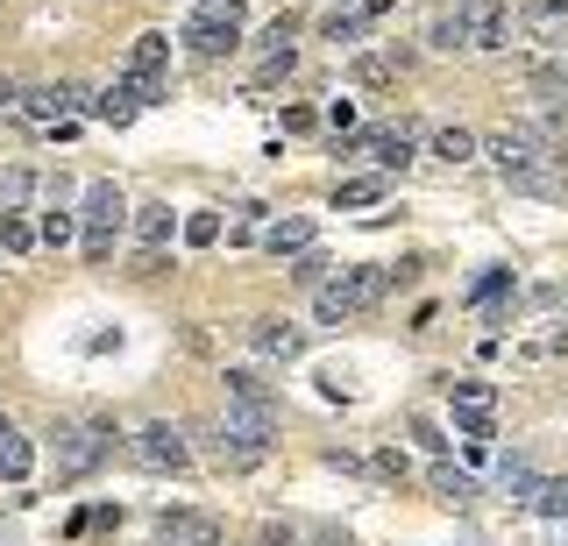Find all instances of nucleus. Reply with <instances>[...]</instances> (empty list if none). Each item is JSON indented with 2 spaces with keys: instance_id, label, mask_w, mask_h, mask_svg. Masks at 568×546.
Segmentation results:
<instances>
[{
  "instance_id": "cd10ccee",
  "label": "nucleus",
  "mask_w": 568,
  "mask_h": 546,
  "mask_svg": "<svg viewBox=\"0 0 568 546\" xmlns=\"http://www.w3.org/2000/svg\"><path fill=\"white\" fill-rule=\"evenodd\" d=\"M284 270H292V284H306V292H320V284H327V277H334V263H327V255H320V249H306V255H292V263H284Z\"/></svg>"
},
{
  "instance_id": "f3484780",
  "label": "nucleus",
  "mask_w": 568,
  "mask_h": 546,
  "mask_svg": "<svg viewBox=\"0 0 568 546\" xmlns=\"http://www.w3.org/2000/svg\"><path fill=\"white\" fill-rule=\"evenodd\" d=\"M391 200V178H341L334 185V214H370Z\"/></svg>"
},
{
  "instance_id": "7ed1b4c3",
  "label": "nucleus",
  "mask_w": 568,
  "mask_h": 546,
  "mask_svg": "<svg viewBox=\"0 0 568 546\" xmlns=\"http://www.w3.org/2000/svg\"><path fill=\"white\" fill-rule=\"evenodd\" d=\"M50 440H57V482H86L100 462H114V447H122L114 419H65Z\"/></svg>"
},
{
  "instance_id": "393cba45",
  "label": "nucleus",
  "mask_w": 568,
  "mask_h": 546,
  "mask_svg": "<svg viewBox=\"0 0 568 546\" xmlns=\"http://www.w3.org/2000/svg\"><path fill=\"white\" fill-rule=\"evenodd\" d=\"M71 235H79V220H71V200H50V192H43V227H36V241L65 249Z\"/></svg>"
},
{
  "instance_id": "c03bdc74",
  "label": "nucleus",
  "mask_w": 568,
  "mask_h": 546,
  "mask_svg": "<svg viewBox=\"0 0 568 546\" xmlns=\"http://www.w3.org/2000/svg\"><path fill=\"white\" fill-rule=\"evenodd\" d=\"M0 426H8V419H0Z\"/></svg>"
},
{
  "instance_id": "5701e85b",
  "label": "nucleus",
  "mask_w": 568,
  "mask_h": 546,
  "mask_svg": "<svg viewBox=\"0 0 568 546\" xmlns=\"http://www.w3.org/2000/svg\"><path fill=\"white\" fill-rule=\"evenodd\" d=\"M178 227H185V220H178L163 200H157V206H136V241H143V255H149V249H163V241H171Z\"/></svg>"
},
{
  "instance_id": "2eb2a0df",
  "label": "nucleus",
  "mask_w": 568,
  "mask_h": 546,
  "mask_svg": "<svg viewBox=\"0 0 568 546\" xmlns=\"http://www.w3.org/2000/svg\"><path fill=\"white\" fill-rule=\"evenodd\" d=\"M406 65H412V50H355L349 79H355V86H391Z\"/></svg>"
},
{
  "instance_id": "ddd939ff",
  "label": "nucleus",
  "mask_w": 568,
  "mask_h": 546,
  "mask_svg": "<svg viewBox=\"0 0 568 546\" xmlns=\"http://www.w3.org/2000/svg\"><path fill=\"white\" fill-rule=\"evenodd\" d=\"M220 384H228V405H242V412H263V419H277V384H263L257 369H228Z\"/></svg>"
},
{
  "instance_id": "473e14b6",
  "label": "nucleus",
  "mask_w": 568,
  "mask_h": 546,
  "mask_svg": "<svg viewBox=\"0 0 568 546\" xmlns=\"http://www.w3.org/2000/svg\"><path fill=\"white\" fill-rule=\"evenodd\" d=\"M406 433H412V440H420V447L433 454V462H441V454H447V440H441V426H433V419H427V412H412V419H406Z\"/></svg>"
},
{
  "instance_id": "a211bd4d",
  "label": "nucleus",
  "mask_w": 568,
  "mask_h": 546,
  "mask_svg": "<svg viewBox=\"0 0 568 546\" xmlns=\"http://www.w3.org/2000/svg\"><path fill=\"white\" fill-rule=\"evenodd\" d=\"M498 490H504V504H533V490H541V468H533L526 454H504V462H498Z\"/></svg>"
},
{
  "instance_id": "c9c22d12",
  "label": "nucleus",
  "mask_w": 568,
  "mask_h": 546,
  "mask_svg": "<svg viewBox=\"0 0 568 546\" xmlns=\"http://www.w3.org/2000/svg\"><path fill=\"white\" fill-rule=\"evenodd\" d=\"M377 476H384V482H406V454H398V447H377Z\"/></svg>"
},
{
  "instance_id": "f704fd0d",
  "label": "nucleus",
  "mask_w": 568,
  "mask_h": 546,
  "mask_svg": "<svg viewBox=\"0 0 568 546\" xmlns=\"http://www.w3.org/2000/svg\"><path fill=\"white\" fill-rule=\"evenodd\" d=\"M519 355H526V362H547V355H568V333H547V341H526V348H519Z\"/></svg>"
},
{
  "instance_id": "bb28decb",
  "label": "nucleus",
  "mask_w": 568,
  "mask_h": 546,
  "mask_svg": "<svg viewBox=\"0 0 568 546\" xmlns=\"http://www.w3.org/2000/svg\"><path fill=\"white\" fill-rule=\"evenodd\" d=\"M427 43H433V50H469V36H462V14L441 8V14L427 22Z\"/></svg>"
},
{
  "instance_id": "f257e3e1",
  "label": "nucleus",
  "mask_w": 568,
  "mask_h": 546,
  "mask_svg": "<svg viewBox=\"0 0 568 546\" xmlns=\"http://www.w3.org/2000/svg\"><path fill=\"white\" fill-rule=\"evenodd\" d=\"M476 157H490V171L512 192L533 200H568V143H555L547 128H498L476 143Z\"/></svg>"
},
{
  "instance_id": "c85d7f7f",
  "label": "nucleus",
  "mask_w": 568,
  "mask_h": 546,
  "mask_svg": "<svg viewBox=\"0 0 568 546\" xmlns=\"http://www.w3.org/2000/svg\"><path fill=\"white\" fill-rule=\"evenodd\" d=\"M320 36H327V43H341V50H355V43L370 36V22H363V14H327Z\"/></svg>"
},
{
  "instance_id": "39448f33",
  "label": "nucleus",
  "mask_w": 568,
  "mask_h": 546,
  "mask_svg": "<svg viewBox=\"0 0 568 546\" xmlns=\"http://www.w3.org/2000/svg\"><path fill=\"white\" fill-rule=\"evenodd\" d=\"M185 43L192 57H235L242 50V0H200V8L185 14Z\"/></svg>"
},
{
  "instance_id": "2f4dec72",
  "label": "nucleus",
  "mask_w": 568,
  "mask_h": 546,
  "mask_svg": "<svg viewBox=\"0 0 568 546\" xmlns=\"http://www.w3.org/2000/svg\"><path fill=\"white\" fill-rule=\"evenodd\" d=\"M298 71V50H277V57H257V86H277Z\"/></svg>"
},
{
  "instance_id": "ea45409f",
  "label": "nucleus",
  "mask_w": 568,
  "mask_h": 546,
  "mask_svg": "<svg viewBox=\"0 0 568 546\" xmlns=\"http://www.w3.org/2000/svg\"><path fill=\"white\" fill-rule=\"evenodd\" d=\"M257 546H298V539H292V525H263Z\"/></svg>"
},
{
  "instance_id": "37998d69",
  "label": "nucleus",
  "mask_w": 568,
  "mask_h": 546,
  "mask_svg": "<svg viewBox=\"0 0 568 546\" xmlns=\"http://www.w3.org/2000/svg\"><path fill=\"white\" fill-rule=\"evenodd\" d=\"M561 100H568V86H561Z\"/></svg>"
},
{
  "instance_id": "0eeeda50",
  "label": "nucleus",
  "mask_w": 568,
  "mask_h": 546,
  "mask_svg": "<svg viewBox=\"0 0 568 546\" xmlns=\"http://www.w3.org/2000/svg\"><path fill=\"white\" fill-rule=\"evenodd\" d=\"M341 157H363V163H377V178H398L406 163H420V135L398 121V128H363V135H349L341 143Z\"/></svg>"
},
{
  "instance_id": "6e6552de",
  "label": "nucleus",
  "mask_w": 568,
  "mask_h": 546,
  "mask_svg": "<svg viewBox=\"0 0 568 546\" xmlns=\"http://www.w3.org/2000/svg\"><path fill=\"white\" fill-rule=\"evenodd\" d=\"M163 65H171V36H163V29H143V36L128 43V65H122L128 93H136L143 107H157V100H163Z\"/></svg>"
},
{
  "instance_id": "a878e982",
  "label": "nucleus",
  "mask_w": 568,
  "mask_h": 546,
  "mask_svg": "<svg viewBox=\"0 0 568 546\" xmlns=\"http://www.w3.org/2000/svg\"><path fill=\"white\" fill-rule=\"evenodd\" d=\"M526 511H541V519H568V476H541V490H533Z\"/></svg>"
},
{
  "instance_id": "58836bf2",
  "label": "nucleus",
  "mask_w": 568,
  "mask_h": 546,
  "mask_svg": "<svg viewBox=\"0 0 568 546\" xmlns=\"http://www.w3.org/2000/svg\"><path fill=\"white\" fill-rule=\"evenodd\" d=\"M284 128L306 135V128H320V114H313V107H284Z\"/></svg>"
},
{
  "instance_id": "423d86ee",
  "label": "nucleus",
  "mask_w": 568,
  "mask_h": 546,
  "mask_svg": "<svg viewBox=\"0 0 568 546\" xmlns=\"http://www.w3.org/2000/svg\"><path fill=\"white\" fill-rule=\"evenodd\" d=\"M122 454L143 468V476H185L192 468V440L171 426V419H149V426H136L122 440Z\"/></svg>"
},
{
  "instance_id": "dca6fc26",
  "label": "nucleus",
  "mask_w": 568,
  "mask_h": 546,
  "mask_svg": "<svg viewBox=\"0 0 568 546\" xmlns=\"http://www.w3.org/2000/svg\"><path fill=\"white\" fill-rule=\"evenodd\" d=\"M441 390L455 412H498V384L490 376H441Z\"/></svg>"
},
{
  "instance_id": "f8f14e48",
  "label": "nucleus",
  "mask_w": 568,
  "mask_h": 546,
  "mask_svg": "<svg viewBox=\"0 0 568 546\" xmlns=\"http://www.w3.org/2000/svg\"><path fill=\"white\" fill-rule=\"evenodd\" d=\"M249 348H257L263 362H298V355H306V327H292V320H249Z\"/></svg>"
},
{
  "instance_id": "79ce46f5",
  "label": "nucleus",
  "mask_w": 568,
  "mask_h": 546,
  "mask_svg": "<svg viewBox=\"0 0 568 546\" xmlns=\"http://www.w3.org/2000/svg\"><path fill=\"white\" fill-rule=\"evenodd\" d=\"M377 14H391V0H363V22H377Z\"/></svg>"
},
{
  "instance_id": "4c0bfd02",
  "label": "nucleus",
  "mask_w": 568,
  "mask_h": 546,
  "mask_svg": "<svg viewBox=\"0 0 568 546\" xmlns=\"http://www.w3.org/2000/svg\"><path fill=\"white\" fill-rule=\"evenodd\" d=\"M327 128L349 135V128H355V100H334V107H327Z\"/></svg>"
},
{
  "instance_id": "6ab92c4d",
  "label": "nucleus",
  "mask_w": 568,
  "mask_h": 546,
  "mask_svg": "<svg viewBox=\"0 0 568 546\" xmlns=\"http://www.w3.org/2000/svg\"><path fill=\"white\" fill-rule=\"evenodd\" d=\"M136 114H143V100L128 93V79H114V86H100V93H93V121H107V128H128Z\"/></svg>"
},
{
  "instance_id": "412c9836",
  "label": "nucleus",
  "mask_w": 568,
  "mask_h": 546,
  "mask_svg": "<svg viewBox=\"0 0 568 546\" xmlns=\"http://www.w3.org/2000/svg\"><path fill=\"white\" fill-rule=\"evenodd\" d=\"M427 490L441 497V504H455V511H469V504H476V482L462 476L455 462H433V468H427Z\"/></svg>"
},
{
  "instance_id": "b1692460",
  "label": "nucleus",
  "mask_w": 568,
  "mask_h": 546,
  "mask_svg": "<svg viewBox=\"0 0 568 546\" xmlns=\"http://www.w3.org/2000/svg\"><path fill=\"white\" fill-rule=\"evenodd\" d=\"M36 185L43 178L29 171V163H8V171H0V214H22V206L36 200Z\"/></svg>"
},
{
  "instance_id": "9b49d317",
  "label": "nucleus",
  "mask_w": 568,
  "mask_h": 546,
  "mask_svg": "<svg viewBox=\"0 0 568 546\" xmlns=\"http://www.w3.org/2000/svg\"><path fill=\"white\" fill-rule=\"evenodd\" d=\"M512 298H519V277H512V270H484V277L469 284V306L484 312V327H504V320H512Z\"/></svg>"
},
{
  "instance_id": "f03ea898",
  "label": "nucleus",
  "mask_w": 568,
  "mask_h": 546,
  "mask_svg": "<svg viewBox=\"0 0 568 546\" xmlns=\"http://www.w3.org/2000/svg\"><path fill=\"white\" fill-rule=\"evenodd\" d=\"M384 292H391V270L384 263H349L313 292V312H320V327H349V320H363V312H377Z\"/></svg>"
},
{
  "instance_id": "7c9ffc66",
  "label": "nucleus",
  "mask_w": 568,
  "mask_h": 546,
  "mask_svg": "<svg viewBox=\"0 0 568 546\" xmlns=\"http://www.w3.org/2000/svg\"><path fill=\"white\" fill-rule=\"evenodd\" d=\"M178 235H185L192 249H214V241H220V214H185V227H178Z\"/></svg>"
},
{
  "instance_id": "c756f323",
  "label": "nucleus",
  "mask_w": 568,
  "mask_h": 546,
  "mask_svg": "<svg viewBox=\"0 0 568 546\" xmlns=\"http://www.w3.org/2000/svg\"><path fill=\"white\" fill-rule=\"evenodd\" d=\"M292 36H298V14H277V22H263L257 50H263V57H277V50H292Z\"/></svg>"
},
{
  "instance_id": "1a4fd4ad",
  "label": "nucleus",
  "mask_w": 568,
  "mask_h": 546,
  "mask_svg": "<svg viewBox=\"0 0 568 546\" xmlns=\"http://www.w3.org/2000/svg\"><path fill=\"white\" fill-rule=\"evenodd\" d=\"M469 50H512V0H455Z\"/></svg>"
},
{
  "instance_id": "4468645a",
  "label": "nucleus",
  "mask_w": 568,
  "mask_h": 546,
  "mask_svg": "<svg viewBox=\"0 0 568 546\" xmlns=\"http://www.w3.org/2000/svg\"><path fill=\"white\" fill-rule=\"evenodd\" d=\"M263 249H271L277 263L306 255V249H313V220H306V214H284V220H271V227H263Z\"/></svg>"
},
{
  "instance_id": "a19ab883",
  "label": "nucleus",
  "mask_w": 568,
  "mask_h": 546,
  "mask_svg": "<svg viewBox=\"0 0 568 546\" xmlns=\"http://www.w3.org/2000/svg\"><path fill=\"white\" fill-rule=\"evenodd\" d=\"M555 14H568V0H533V22H541V29L555 22Z\"/></svg>"
},
{
  "instance_id": "9d476101",
  "label": "nucleus",
  "mask_w": 568,
  "mask_h": 546,
  "mask_svg": "<svg viewBox=\"0 0 568 546\" xmlns=\"http://www.w3.org/2000/svg\"><path fill=\"white\" fill-rule=\"evenodd\" d=\"M163 546H228V519H214V511L200 504H163Z\"/></svg>"
},
{
  "instance_id": "72a5a7b5",
  "label": "nucleus",
  "mask_w": 568,
  "mask_h": 546,
  "mask_svg": "<svg viewBox=\"0 0 568 546\" xmlns=\"http://www.w3.org/2000/svg\"><path fill=\"white\" fill-rule=\"evenodd\" d=\"M0 241H8V249L22 255V249H36V227H29L22 214H0Z\"/></svg>"
},
{
  "instance_id": "aec40b11",
  "label": "nucleus",
  "mask_w": 568,
  "mask_h": 546,
  "mask_svg": "<svg viewBox=\"0 0 568 546\" xmlns=\"http://www.w3.org/2000/svg\"><path fill=\"white\" fill-rule=\"evenodd\" d=\"M476 143H484L476 128L447 121V128H433V135H427V157H441V163H469V157H476Z\"/></svg>"
},
{
  "instance_id": "4be33fe9",
  "label": "nucleus",
  "mask_w": 568,
  "mask_h": 546,
  "mask_svg": "<svg viewBox=\"0 0 568 546\" xmlns=\"http://www.w3.org/2000/svg\"><path fill=\"white\" fill-rule=\"evenodd\" d=\"M29 468H36V440L0 426V482H29Z\"/></svg>"
},
{
  "instance_id": "20e7f679",
  "label": "nucleus",
  "mask_w": 568,
  "mask_h": 546,
  "mask_svg": "<svg viewBox=\"0 0 568 546\" xmlns=\"http://www.w3.org/2000/svg\"><path fill=\"white\" fill-rule=\"evenodd\" d=\"M122 227H128V200H122V185H114V178H93V185L79 192L86 263H107V255H114V241H122Z\"/></svg>"
},
{
  "instance_id": "e433bc0d",
  "label": "nucleus",
  "mask_w": 568,
  "mask_h": 546,
  "mask_svg": "<svg viewBox=\"0 0 568 546\" xmlns=\"http://www.w3.org/2000/svg\"><path fill=\"white\" fill-rule=\"evenodd\" d=\"M0 121H22V86L0 79Z\"/></svg>"
}]
</instances>
